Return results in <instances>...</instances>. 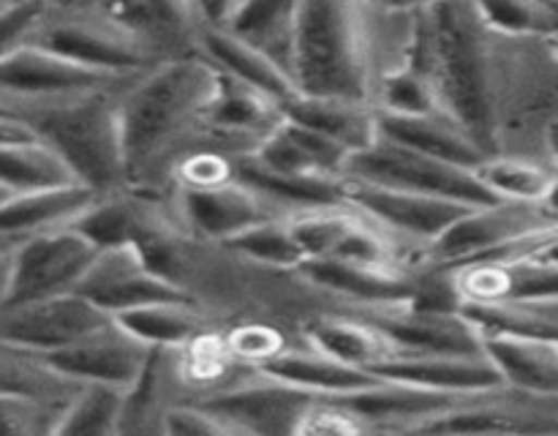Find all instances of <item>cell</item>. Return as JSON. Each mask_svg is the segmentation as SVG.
Wrapping results in <instances>:
<instances>
[{
    "label": "cell",
    "mask_w": 558,
    "mask_h": 436,
    "mask_svg": "<svg viewBox=\"0 0 558 436\" xmlns=\"http://www.w3.org/2000/svg\"><path fill=\"white\" fill-rule=\"evenodd\" d=\"M477 178L485 189L501 202H543L548 194L554 174L537 164L521 161V158L488 156L477 169Z\"/></svg>",
    "instance_id": "cell-37"
},
{
    "label": "cell",
    "mask_w": 558,
    "mask_h": 436,
    "mask_svg": "<svg viewBox=\"0 0 558 436\" xmlns=\"http://www.w3.org/2000/svg\"><path fill=\"white\" fill-rule=\"evenodd\" d=\"M341 207L343 205L311 207V210H303V216L289 221L305 259H327L336 251L338 240L357 216V213H343Z\"/></svg>",
    "instance_id": "cell-40"
},
{
    "label": "cell",
    "mask_w": 558,
    "mask_h": 436,
    "mask_svg": "<svg viewBox=\"0 0 558 436\" xmlns=\"http://www.w3.org/2000/svg\"><path fill=\"white\" fill-rule=\"evenodd\" d=\"M327 259H341V262H354V265H368V267H392V245L390 240L381 232H376L374 227L363 221V216H354V221L349 223V229L343 232V238L338 240L336 251H332Z\"/></svg>",
    "instance_id": "cell-41"
},
{
    "label": "cell",
    "mask_w": 558,
    "mask_h": 436,
    "mask_svg": "<svg viewBox=\"0 0 558 436\" xmlns=\"http://www.w3.org/2000/svg\"><path fill=\"white\" fill-rule=\"evenodd\" d=\"M74 183L65 164L41 140L22 145H0V189L9 194Z\"/></svg>",
    "instance_id": "cell-35"
},
{
    "label": "cell",
    "mask_w": 558,
    "mask_h": 436,
    "mask_svg": "<svg viewBox=\"0 0 558 436\" xmlns=\"http://www.w3.org/2000/svg\"><path fill=\"white\" fill-rule=\"evenodd\" d=\"M259 371L270 379L298 387V390L316 398H343L381 382L368 368L341 363V360L330 358L314 347L305 349V352H281L278 349L270 358L262 360Z\"/></svg>",
    "instance_id": "cell-21"
},
{
    "label": "cell",
    "mask_w": 558,
    "mask_h": 436,
    "mask_svg": "<svg viewBox=\"0 0 558 436\" xmlns=\"http://www.w3.org/2000/svg\"><path fill=\"white\" fill-rule=\"evenodd\" d=\"M300 96L371 104V44L360 0H303L289 55Z\"/></svg>",
    "instance_id": "cell-2"
},
{
    "label": "cell",
    "mask_w": 558,
    "mask_h": 436,
    "mask_svg": "<svg viewBox=\"0 0 558 436\" xmlns=\"http://www.w3.org/2000/svg\"><path fill=\"white\" fill-rule=\"evenodd\" d=\"M44 414L41 403L27 390L0 387V436H22L38 431V417Z\"/></svg>",
    "instance_id": "cell-43"
},
{
    "label": "cell",
    "mask_w": 558,
    "mask_h": 436,
    "mask_svg": "<svg viewBox=\"0 0 558 436\" xmlns=\"http://www.w3.org/2000/svg\"><path fill=\"white\" fill-rule=\"evenodd\" d=\"M129 412V390L101 382H82V390L65 403L52 423V434L107 436L120 431Z\"/></svg>",
    "instance_id": "cell-31"
},
{
    "label": "cell",
    "mask_w": 558,
    "mask_h": 436,
    "mask_svg": "<svg viewBox=\"0 0 558 436\" xmlns=\"http://www.w3.org/2000/svg\"><path fill=\"white\" fill-rule=\"evenodd\" d=\"M376 131L381 140L396 142L409 150L425 153L456 167L477 169L488 153L445 112L436 114H387L376 112Z\"/></svg>",
    "instance_id": "cell-20"
},
{
    "label": "cell",
    "mask_w": 558,
    "mask_h": 436,
    "mask_svg": "<svg viewBox=\"0 0 558 436\" xmlns=\"http://www.w3.org/2000/svg\"><path fill=\"white\" fill-rule=\"evenodd\" d=\"M163 431L180 436H213V434H232L221 417L199 407H174L163 414Z\"/></svg>",
    "instance_id": "cell-44"
},
{
    "label": "cell",
    "mask_w": 558,
    "mask_h": 436,
    "mask_svg": "<svg viewBox=\"0 0 558 436\" xmlns=\"http://www.w3.org/2000/svg\"><path fill=\"white\" fill-rule=\"evenodd\" d=\"M76 294L90 300L104 314L118 316L123 311L153 303H185L191 294L180 283L150 270L134 245L98 251L82 276Z\"/></svg>",
    "instance_id": "cell-8"
},
{
    "label": "cell",
    "mask_w": 558,
    "mask_h": 436,
    "mask_svg": "<svg viewBox=\"0 0 558 436\" xmlns=\"http://www.w3.org/2000/svg\"><path fill=\"white\" fill-rule=\"evenodd\" d=\"M38 140L58 153L74 183L109 196L129 174L118 101L104 90L63 98L31 120Z\"/></svg>",
    "instance_id": "cell-4"
},
{
    "label": "cell",
    "mask_w": 558,
    "mask_h": 436,
    "mask_svg": "<svg viewBox=\"0 0 558 436\" xmlns=\"http://www.w3.org/2000/svg\"><path fill=\"white\" fill-rule=\"evenodd\" d=\"M343 178L387 185V189L398 191H412V194L441 196V199L461 202V205L469 207L501 202L485 189L474 169L439 161V158L409 150V147L387 142L381 136H376L374 145L349 156Z\"/></svg>",
    "instance_id": "cell-7"
},
{
    "label": "cell",
    "mask_w": 558,
    "mask_h": 436,
    "mask_svg": "<svg viewBox=\"0 0 558 436\" xmlns=\"http://www.w3.org/2000/svg\"><path fill=\"white\" fill-rule=\"evenodd\" d=\"M548 147H550V153H554V158L558 164V118L548 125Z\"/></svg>",
    "instance_id": "cell-49"
},
{
    "label": "cell",
    "mask_w": 558,
    "mask_h": 436,
    "mask_svg": "<svg viewBox=\"0 0 558 436\" xmlns=\"http://www.w3.org/2000/svg\"><path fill=\"white\" fill-rule=\"evenodd\" d=\"M305 278L343 298L371 305H407L414 298V283L390 267L354 265L341 259H305L300 265Z\"/></svg>",
    "instance_id": "cell-25"
},
{
    "label": "cell",
    "mask_w": 558,
    "mask_h": 436,
    "mask_svg": "<svg viewBox=\"0 0 558 436\" xmlns=\"http://www.w3.org/2000/svg\"><path fill=\"white\" fill-rule=\"evenodd\" d=\"M554 58L558 60V33L554 36Z\"/></svg>",
    "instance_id": "cell-50"
},
{
    "label": "cell",
    "mask_w": 558,
    "mask_h": 436,
    "mask_svg": "<svg viewBox=\"0 0 558 436\" xmlns=\"http://www.w3.org/2000/svg\"><path fill=\"white\" fill-rule=\"evenodd\" d=\"M343 199L363 218H371L387 232L403 234L417 243H434L450 223H456L472 207L441 196L412 194V191L387 189V185L363 183L343 178Z\"/></svg>",
    "instance_id": "cell-11"
},
{
    "label": "cell",
    "mask_w": 558,
    "mask_h": 436,
    "mask_svg": "<svg viewBox=\"0 0 558 436\" xmlns=\"http://www.w3.org/2000/svg\"><path fill=\"white\" fill-rule=\"evenodd\" d=\"M227 245L234 254L270 267H300L305 262L303 249H300L289 221H278L276 216L243 229L240 234L229 238Z\"/></svg>",
    "instance_id": "cell-38"
},
{
    "label": "cell",
    "mask_w": 558,
    "mask_h": 436,
    "mask_svg": "<svg viewBox=\"0 0 558 436\" xmlns=\"http://www.w3.org/2000/svg\"><path fill=\"white\" fill-rule=\"evenodd\" d=\"M183 213L196 234L207 240H221V243L265 218H272L270 202L262 199L240 180L189 185L183 191Z\"/></svg>",
    "instance_id": "cell-19"
},
{
    "label": "cell",
    "mask_w": 558,
    "mask_h": 436,
    "mask_svg": "<svg viewBox=\"0 0 558 436\" xmlns=\"http://www.w3.org/2000/svg\"><path fill=\"white\" fill-rule=\"evenodd\" d=\"M47 20L44 0H14L0 9V60L9 58L20 47L31 44Z\"/></svg>",
    "instance_id": "cell-42"
},
{
    "label": "cell",
    "mask_w": 558,
    "mask_h": 436,
    "mask_svg": "<svg viewBox=\"0 0 558 436\" xmlns=\"http://www.w3.org/2000/svg\"><path fill=\"white\" fill-rule=\"evenodd\" d=\"M371 374L456 398H485L507 390L488 354H387Z\"/></svg>",
    "instance_id": "cell-12"
},
{
    "label": "cell",
    "mask_w": 558,
    "mask_h": 436,
    "mask_svg": "<svg viewBox=\"0 0 558 436\" xmlns=\"http://www.w3.org/2000/svg\"><path fill=\"white\" fill-rule=\"evenodd\" d=\"M71 227L80 234H85L98 251L107 249H120V245H140L145 240V234L150 232L153 221L142 210H136L134 205L123 199H104L96 196L90 207L80 213V216L71 221Z\"/></svg>",
    "instance_id": "cell-34"
},
{
    "label": "cell",
    "mask_w": 558,
    "mask_h": 436,
    "mask_svg": "<svg viewBox=\"0 0 558 436\" xmlns=\"http://www.w3.org/2000/svg\"><path fill=\"white\" fill-rule=\"evenodd\" d=\"M341 407H347L354 417L368 425H407V428H417L423 420L434 417V414L445 412L452 403L463 401V398L445 396V392L423 390V387L401 385V382L381 379L379 385L365 387V390L352 392V396L332 398Z\"/></svg>",
    "instance_id": "cell-23"
},
{
    "label": "cell",
    "mask_w": 558,
    "mask_h": 436,
    "mask_svg": "<svg viewBox=\"0 0 558 436\" xmlns=\"http://www.w3.org/2000/svg\"><path fill=\"white\" fill-rule=\"evenodd\" d=\"M425 74L450 114L488 156H496V90L477 16L461 0H436L420 11L409 63Z\"/></svg>",
    "instance_id": "cell-1"
},
{
    "label": "cell",
    "mask_w": 558,
    "mask_h": 436,
    "mask_svg": "<svg viewBox=\"0 0 558 436\" xmlns=\"http://www.w3.org/2000/svg\"><path fill=\"white\" fill-rule=\"evenodd\" d=\"M36 44H41L49 52L71 60L85 69L101 71L109 76L134 74L150 63V52L142 47L134 36L123 27L109 22L90 20H65L47 25L36 33Z\"/></svg>",
    "instance_id": "cell-13"
},
{
    "label": "cell",
    "mask_w": 558,
    "mask_h": 436,
    "mask_svg": "<svg viewBox=\"0 0 558 436\" xmlns=\"http://www.w3.org/2000/svg\"><path fill=\"white\" fill-rule=\"evenodd\" d=\"M316 396L262 374L259 385H240L218 392L202 407L229 425L232 434H298Z\"/></svg>",
    "instance_id": "cell-14"
},
{
    "label": "cell",
    "mask_w": 558,
    "mask_h": 436,
    "mask_svg": "<svg viewBox=\"0 0 558 436\" xmlns=\"http://www.w3.org/2000/svg\"><path fill=\"white\" fill-rule=\"evenodd\" d=\"M390 341L392 354H483V327L463 308H414L374 322Z\"/></svg>",
    "instance_id": "cell-16"
},
{
    "label": "cell",
    "mask_w": 558,
    "mask_h": 436,
    "mask_svg": "<svg viewBox=\"0 0 558 436\" xmlns=\"http://www.w3.org/2000/svg\"><path fill=\"white\" fill-rule=\"evenodd\" d=\"M196 9V14L202 16V20L207 22L210 27H223L229 22V16H232L234 5L240 3V0H191Z\"/></svg>",
    "instance_id": "cell-46"
},
{
    "label": "cell",
    "mask_w": 558,
    "mask_h": 436,
    "mask_svg": "<svg viewBox=\"0 0 558 436\" xmlns=\"http://www.w3.org/2000/svg\"><path fill=\"white\" fill-rule=\"evenodd\" d=\"M125 332L150 349H169L191 343L202 330L199 316L191 311V300L185 303H153L142 308L123 311L112 316Z\"/></svg>",
    "instance_id": "cell-32"
},
{
    "label": "cell",
    "mask_w": 558,
    "mask_h": 436,
    "mask_svg": "<svg viewBox=\"0 0 558 436\" xmlns=\"http://www.w3.org/2000/svg\"><path fill=\"white\" fill-rule=\"evenodd\" d=\"M0 109H3V107H0Z\"/></svg>",
    "instance_id": "cell-52"
},
{
    "label": "cell",
    "mask_w": 558,
    "mask_h": 436,
    "mask_svg": "<svg viewBox=\"0 0 558 436\" xmlns=\"http://www.w3.org/2000/svg\"><path fill=\"white\" fill-rule=\"evenodd\" d=\"M202 118L218 131L229 134H270L281 123V104L265 93L216 71V85L207 98Z\"/></svg>",
    "instance_id": "cell-27"
},
{
    "label": "cell",
    "mask_w": 558,
    "mask_h": 436,
    "mask_svg": "<svg viewBox=\"0 0 558 436\" xmlns=\"http://www.w3.org/2000/svg\"><path fill=\"white\" fill-rule=\"evenodd\" d=\"M5 196H9V191H5V189H0V202H3Z\"/></svg>",
    "instance_id": "cell-51"
},
{
    "label": "cell",
    "mask_w": 558,
    "mask_h": 436,
    "mask_svg": "<svg viewBox=\"0 0 558 436\" xmlns=\"http://www.w3.org/2000/svg\"><path fill=\"white\" fill-rule=\"evenodd\" d=\"M379 98L376 112L387 114H436L441 112L439 96L425 74H420L412 65L390 71L381 76L379 87H374Z\"/></svg>",
    "instance_id": "cell-39"
},
{
    "label": "cell",
    "mask_w": 558,
    "mask_h": 436,
    "mask_svg": "<svg viewBox=\"0 0 558 436\" xmlns=\"http://www.w3.org/2000/svg\"><path fill=\"white\" fill-rule=\"evenodd\" d=\"M216 85V69L205 58L156 65L118 101L129 174L161 156L196 118H202Z\"/></svg>",
    "instance_id": "cell-3"
},
{
    "label": "cell",
    "mask_w": 558,
    "mask_h": 436,
    "mask_svg": "<svg viewBox=\"0 0 558 436\" xmlns=\"http://www.w3.org/2000/svg\"><path fill=\"white\" fill-rule=\"evenodd\" d=\"M308 343L341 363L371 368L387 354H392L390 341L376 325L349 319H322L308 327Z\"/></svg>",
    "instance_id": "cell-33"
},
{
    "label": "cell",
    "mask_w": 558,
    "mask_h": 436,
    "mask_svg": "<svg viewBox=\"0 0 558 436\" xmlns=\"http://www.w3.org/2000/svg\"><path fill=\"white\" fill-rule=\"evenodd\" d=\"M112 319L82 294L38 300L20 308L0 311V343L33 354H49L80 341Z\"/></svg>",
    "instance_id": "cell-10"
},
{
    "label": "cell",
    "mask_w": 558,
    "mask_h": 436,
    "mask_svg": "<svg viewBox=\"0 0 558 436\" xmlns=\"http://www.w3.org/2000/svg\"><path fill=\"white\" fill-rule=\"evenodd\" d=\"M96 254V245L71 223L27 234L5 262L0 311L76 292Z\"/></svg>",
    "instance_id": "cell-6"
},
{
    "label": "cell",
    "mask_w": 558,
    "mask_h": 436,
    "mask_svg": "<svg viewBox=\"0 0 558 436\" xmlns=\"http://www.w3.org/2000/svg\"><path fill=\"white\" fill-rule=\"evenodd\" d=\"M150 347L136 341L118 322L109 319L107 325L87 332L80 341L41 354V363L52 374L80 382V385L82 382H101V385L131 390L150 363Z\"/></svg>",
    "instance_id": "cell-9"
},
{
    "label": "cell",
    "mask_w": 558,
    "mask_h": 436,
    "mask_svg": "<svg viewBox=\"0 0 558 436\" xmlns=\"http://www.w3.org/2000/svg\"><path fill=\"white\" fill-rule=\"evenodd\" d=\"M109 20L142 47H161L191 31L196 9L191 0H109Z\"/></svg>",
    "instance_id": "cell-30"
},
{
    "label": "cell",
    "mask_w": 558,
    "mask_h": 436,
    "mask_svg": "<svg viewBox=\"0 0 558 436\" xmlns=\"http://www.w3.org/2000/svg\"><path fill=\"white\" fill-rule=\"evenodd\" d=\"M461 303L480 305H556L558 262L518 256L510 262H472L458 276Z\"/></svg>",
    "instance_id": "cell-15"
},
{
    "label": "cell",
    "mask_w": 558,
    "mask_h": 436,
    "mask_svg": "<svg viewBox=\"0 0 558 436\" xmlns=\"http://www.w3.org/2000/svg\"><path fill=\"white\" fill-rule=\"evenodd\" d=\"M483 349L507 387L534 396H558V336L483 327Z\"/></svg>",
    "instance_id": "cell-18"
},
{
    "label": "cell",
    "mask_w": 558,
    "mask_h": 436,
    "mask_svg": "<svg viewBox=\"0 0 558 436\" xmlns=\"http://www.w3.org/2000/svg\"><path fill=\"white\" fill-rule=\"evenodd\" d=\"M96 194L80 183L49 185V189L9 194L0 202V238H27L47 229L69 227Z\"/></svg>",
    "instance_id": "cell-24"
},
{
    "label": "cell",
    "mask_w": 558,
    "mask_h": 436,
    "mask_svg": "<svg viewBox=\"0 0 558 436\" xmlns=\"http://www.w3.org/2000/svg\"><path fill=\"white\" fill-rule=\"evenodd\" d=\"M281 114L300 125L322 131L325 136L336 140L349 153H357L363 147L374 145L379 131H376V109L363 101H341V98H316V96H294L281 104Z\"/></svg>",
    "instance_id": "cell-26"
},
{
    "label": "cell",
    "mask_w": 558,
    "mask_h": 436,
    "mask_svg": "<svg viewBox=\"0 0 558 436\" xmlns=\"http://www.w3.org/2000/svg\"><path fill=\"white\" fill-rule=\"evenodd\" d=\"M543 205L550 216L558 218V174H554V180H550V189H548V194L543 196Z\"/></svg>",
    "instance_id": "cell-48"
},
{
    "label": "cell",
    "mask_w": 558,
    "mask_h": 436,
    "mask_svg": "<svg viewBox=\"0 0 558 436\" xmlns=\"http://www.w3.org/2000/svg\"><path fill=\"white\" fill-rule=\"evenodd\" d=\"M234 180L248 185L251 191L262 196L265 202H281V205L300 207H332L347 205L343 199V178H322V174H278L270 169L259 167L254 158L234 164Z\"/></svg>",
    "instance_id": "cell-29"
},
{
    "label": "cell",
    "mask_w": 558,
    "mask_h": 436,
    "mask_svg": "<svg viewBox=\"0 0 558 436\" xmlns=\"http://www.w3.org/2000/svg\"><path fill=\"white\" fill-rule=\"evenodd\" d=\"M38 134L31 120L16 118L9 109H0V145H22V142H36Z\"/></svg>",
    "instance_id": "cell-45"
},
{
    "label": "cell",
    "mask_w": 558,
    "mask_h": 436,
    "mask_svg": "<svg viewBox=\"0 0 558 436\" xmlns=\"http://www.w3.org/2000/svg\"><path fill=\"white\" fill-rule=\"evenodd\" d=\"M300 3L303 0H240L223 27L289 71Z\"/></svg>",
    "instance_id": "cell-28"
},
{
    "label": "cell",
    "mask_w": 558,
    "mask_h": 436,
    "mask_svg": "<svg viewBox=\"0 0 558 436\" xmlns=\"http://www.w3.org/2000/svg\"><path fill=\"white\" fill-rule=\"evenodd\" d=\"M202 52L213 69L265 93L272 101L287 104L289 98L298 96L292 74L281 63H276L262 49L245 44L243 38L232 36L227 27H207L202 33Z\"/></svg>",
    "instance_id": "cell-22"
},
{
    "label": "cell",
    "mask_w": 558,
    "mask_h": 436,
    "mask_svg": "<svg viewBox=\"0 0 558 436\" xmlns=\"http://www.w3.org/2000/svg\"><path fill=\"white\" fill-rule=\"evenodd\" d=\"M360 3L379 5V9L385 11H412V14H417V11L428 9V5L436 3V0H360Z\"/></svg>",
    "instance_id": "cell-47"
},
{
    "label": "cell",
    "mask_w": 558,
    "mask_h": 436,
    "mask_svg": "<svg viewBox=\"0 0 558 436\" xmlns=\"http://www.w3.org/2000/svg\"><path fill=\"white\" fill-rule=\"evenodd\" d=\"M118 76L85 69L31 41L0 60V90L22 98H63L107 90Z\"/></svg>",
    "instance_id": "cell-17"
},
{
    "label": "cell",
    "mask_w": 558,
    "mask_h": 436,
    "mask_svg": "<svg viewBox=\"0 0 558 436\" xmlns=\"http://www.w3.org/2000/svg\"><path fill=\"white\" fill-rule=\"evenodd\" d=\"M472 11L477 22L507 36L554 38L558 33L554 0H474Z\"/></svg>",
    "instance_id": "cell-36"
},
{
    "label": "cell",
    "mask_w": 558,
    "mask_h": 436,
    "mask_svg": "<svg viewBox=\"0 0 558 436\" xmlns=\"http://www.w3.org/2000/svg\"><path fill=\"white\" fill-rule=\"evenodd\" d=\"M556 227L558 218L545 210L543 202H494L472 207L428 243V259L445 270L472 262H510L526 254Z\"/></svg>",
    "instance_id": "cell-5"
}]
</instances>
